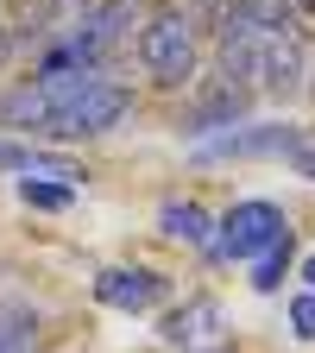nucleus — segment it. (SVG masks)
Listing matches in <instances>:
<instances>
[{
	"instance_id": "obj_1",
	"label": "nucleus",
	"mask_w": 315,
	"mask_h": 353,
	"mask_svg": "<svg viewBox=\"0 0 315 353\" xmlns=\"http://www.w3.org/2000/svg\"><path fill=\"white\" fill-rule=\"evenodd\" d=\"M221 82L246 88V95H272L296 101L309 88V44L303 32H240V38H214Z\"/></svg>"
},
{
	"instance_id": "obj_2",
	"label": "nucleus",
	"mask_w": 315,
	"mask_h": 353,
	"mask_svg": "<svg viewBox=\"0 0 315 353\" xmlns=\"http://www.w3.org/2000/svg\"><path fill=\"white\" fill-rule=\"evenodd\" d=\"M139 70L158 82V88H190L196 70H202V38H196V19L183 7H164L139 26Z\"/></svg>"
},
{
	"instance_id": "obj_3",
	"label": "nucleus",
	"mask_w": 315,
	"mask_h": 353,
	"mask_svg": "<svg viewBox=\"0 0 315 353\" xmlns=\"http://www.w3.org/2000/svg\"><path fill=\"white\" fill-rule=\"evenodd\" d=\"M139 108V95H132V82H114L108 70L101 76H88L76 95L51 114V126H44V139H63V145H76V139H108V132Z\"/></svg>"
},
{
	"instance_id": "obj_4",
	"label": "nucleus",
	"mask_w": 315,
	"mask_h": 353,
	"mask_svg": "<svg viewBox=\"0 0 315 353\" xmlns=\"http://www.w3.org/2000/svg\"><path fill=\"white\" fill-rule=\"evenodd\" d=\"M284 234H296L290 214H284L278 202H265V196H246V202H234L227 214H214V240H208L202 252L221 259V265H246V259H258L265 246H278Z\"/></svg>"
},
{
	"instance_id": "obj_5",
	"label": "nucleus",
	"mask_w": 315,
	"mask_h": 353,
	"mask_svg": "<svg viewBox=\"0 0 315 353\" xmlns=\"http://www.w3.org/2000/svg\"><path fill=\"white\" fill-rule=\"evenodd\" d=\"M158 334H164V347H176V353H227L234 347V328H227V309H221L214 296H183L176 309H164L158 316Z\"/></svg>"
},
{
	"instance_id": "obj_6",
	"label": "nucleus",
	"mask_w": 315,
	"mask_h": 353,
	"mask_svg": "<svg viewBox=\"0 0 315 353\" xmlns=\"http://www.w3.org/2000/svg\"><path fill=\"white\" fill-rule=\"evenodd\" d=\"M296 132L303 126H290V120H240L227 132H214V139H202L196 158L202 164H227V158H278L284 164V152L296 145Z\"/></svg>"
},
{
	"instance_id": "obj_7",
	"label": "nucleus",
	"mask_w": 315,
	"mask_h": 353,
	"mask_svg": "<svg viewBox=\"0 0 315 353\" xmlns=\"http://www.w3.org/2000/svg\"><path fill=\"white\" fill-rule=\"evenodd\" d=\"M164 296H170V278L152 272V265H108V272H95V303L120 309V316H145Z\"/></svg>"
},
{
	"instance_id": "obj_8",
	"label": "nucleus",
	"mask_w": 315,
	"mask_h": 353,
	"mask_svg": "<svg viewBox=\"0 0 315 353\" xmlns=\"http://www.w3.org/2000/svg\"><path fill=\"white\" fill-rule=\"evenodd\" d=\"M246 108H252V95H246V88H234V82H214V88H202V95L183 108V126H176V132L202 145V139H214V132L240 126V120H246Z\"/></svg>"
},
{
	"instance_id": "obj_9",
	"label": "nucleus",
	"mask_w": 315,
	"mask_h": 353,
	"mask_svg": "<svg viewBox=\"0 0 315 353\" xmlns=\"http://www.w3.org/2000/svg\"><path fill=\"white\" fill-rule=\"evenodd\" d=\"M240 32H296V0H221L214 38H240Z\"/></svg>"
},
{
	"instance_id": "obj_10",
	"label": "nucleus",
	"mask_w": 315,
	"mask_h": 353,
	"mask_svg": "<svg viewBox=\"0 0 315 353\" xmlns=\"http://www.w3.org/2000/svg\"><path fill=\"white\" fill-rule=\"evenodd\" d=\"M158 234L170 240V246H208L214 240V214L202 208V202H190V196H164L158 202Z\"/></svg>"
},
{
	"instance_id": "obj_11",
	"label": "nucleus",
	"mask_w": 315,
	"mask_h": 353,
	"mask_svg": "<svg viewBox=\"0 0 315 353\" xmlns=\"http://www.w3.org/2000/svg\"><path fill=\"white\" fill-rule=\"evenodd\" d=\"M0 170H13V176H63V183H82V164L63 158V152H44L38 139H0Z\"/></svg>"
},
{
	"instance_id": "obj_12",
	"label": "nucleus",
	"mask_w": 315,
	"mask_h": 353,
	"mask_svg": "<svg viewBox=\"0 0 315 353\" xmlns=\"http://www.w3.org/2000/svg\"><path fill=\"white\" fill-rule=\"evenodd\" d=\"M246 272H252L246 284H252L258 296H272V290H284V278L296 272V234H284L278 246H265L258 259H246Z\"/></svg>"
},
{
	"instance_id": "obj_13",
	"label": "nucleus",
	"mask_w": 315,
	"mask_h": 353,
	"mask_svg": "<svg viewBox=\"0 0 315 353\" xmlns=\"http://www.w3.org/2000/svg\"><path fill=\"white\" fill-rule=\"evenodd\" d=\"M32 347H38V309L0 303V353H32Z\"/></svg>"
},
{
	"instance_id": "obj_14",
	"label": "nucleus",
	"mask_w": 315,
	"mask_h": 353,
	"mask_svg": "<svg viewBox=\"0 0 315 353\" xmlns=\"http://www.w3.org/2000/svg\"><path fill=\"white\" fill-rule=\"evenodd\" d=\"M19 202L26 208H38V214H63L70 202H76V183H63V176H19Z\"/></svg>"
},
{
	"instance_id": "obj_15",
	"label": "nucleus",
	"mask_w": 315,
	"mask_h": 353,
	"mask_svg": "<svg viewBox=\"0 0 315 353\" xmlns=\"http://www.w3.org/2000/svg\"><path fill=\"white\" fill-rule=\"evenodd\" d=\"M284 164H290V176H303V183H315V132H309V126L296 132V145L284 152Z\"/></svg>"
},
{
	"instance_id": "obj_16",
	"label": "nucleus",
	"mask_w": 315,
	"mask_h": 353,
	"mask_svg": "<svg viewBox=\"0 0 315 353\" xmlns=\"http://www.w3.org/2000/svg\"><path fill=\"white\" fill-rule=\"evenodd\" d=\"M290 334L296 341H315V290H296L290 296Z\"/></svg>"
},
{
	"instance_id": "obj_17",
	"label": "nucleus",
	"mask_w": 315,
	"mask_h": 353,
	"mask_svg": "<svg viewBox=\"0 0 315 353\" xmlns=\"http://www.w3.org/2000/svg\"><path fill=\"white\" fill-rule=\"evenodd\" d=\"M290 278H303V290H315V252L296 259V272H290Z\"/></svg>"
},
{
	"instance_id": "obj_18",
	"label": "nucleus",
	"mask_w": 315,
	"mask_h": 353,
	"mask_svg": "<svg viewBox=\"0 0 315 353\" xmlns=\"http://www.w3.org/2000/svg\"><path fill=\"white\" fill-rule=\"evenodd\" d=\"M303 7H315V0H303Z\"/></svg>"
}]
</instances>
